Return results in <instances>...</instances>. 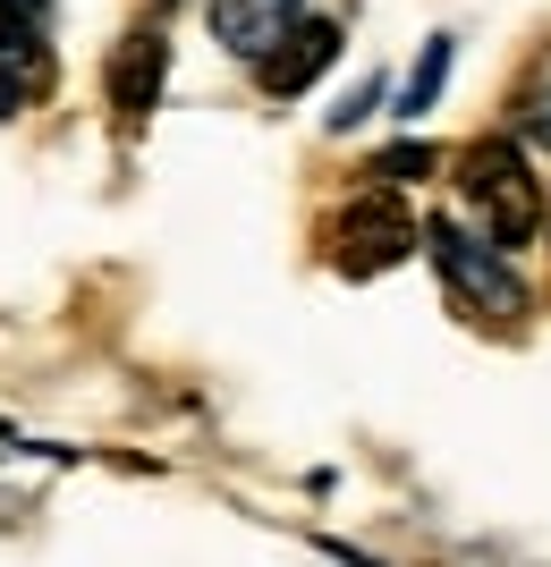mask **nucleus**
<instances>
[{
	"label": "nucleus",
	"instance_id": "obj_2",
	"mask_svg": "<svg viewBox=\"0 0 551 567\" xmlns=\"http://www.w3.org/2000/svg\"><path fill=\"white\" fill-rule=\"evenodd\" d=\"M425 246H432V262H441V280H450L476 313H501V322H509V313H527V280L509 271L501 237H476V229H458V220H432Z\"/></svg>",
	"mask_w": 551,
	"mask_h": 567
},
{
	"label": "nucleus",
	"instance_id": "obj_5",
	"mask_svg": "<svg viewBox=\"0 0 551 567\" xmlns=\"http://www.w3.org/2000/svg\"><path fill=\"white\" fill-rule=\"evenodd\" d=\"M331 60H339V25H331V18H297V34H288L272 60H255V76H264L272 102H297L314 76L331 69Z\"/></svg>",
	"mask_w": 551,
	"mask_h": 567
},
{
	"label": "nucleus",
	"instance_id": "obj_4",
	"mask_svg": "<svg viewBox=\"0 0 551 567\" xmlns=\"http://www.w3.org/2000/svg\"><path fill=\"white\" fill-rule=\"evenodd\" d=\"M306 0H213V43L229 60H272V51L297 34Z\"/></svg>",
	"mask_w": 551,
	"mask_h": 567
},
{
	"label": "nucleus",
	"instance_id": "obj_8",
	"mask_svg": "<svg viewBox=\"0 0 551 567\" xmlns=\"http://www.w3.org/2000/svg\"><path fill=\"white\" fill-rule=\"evenodd\" d=\"M432 169V144H390L382 162H374V178H382V187H399V178H425Z\"/></svg>",
	"mask_w": 551,
	"mask_h": 567
},
{
	"label": "nucleus",
	"instance_id": "obj_9",
	"mask_svg": "<svg viewBox=\"0 0 551 567\" xmlns=\"http://www.w3.org/2000/svg\"><path fill=\"white\" fill-rule=\"evenodd\" d=\"M18 43V0H0V51Z\"/></svg>",
	"mask_w": 551,
	"mask_h": 567
},
{
	"label": "nucleus",
	"instance_id": "obj_6",
	"mask_svg": "<svg viewBox=\"0 0 551 567\" xmlns=\"http://www.w3.org/2000/svg\"><path fill=\"white\" fill-rule=\"evenodd\" d=\"M162 76H170V51H162V34L153 25H136L120 51H111V111H127V118H144L153 102H162Z\"/></svg>",
	"mask_w": 551,
	"mask_h": 567
},
{
	"label": "nucleus",
	"instance_id": "obj_7",
	"mask_svg": "<svg viewBox=\"0 0 551 567\" xmlns=\"http://www.w3.org/2000/svg\"><path fill=\"white\" fill-rule=\"evenodd\" d=\"M441 76H450V43L432 34V43H425V60H416V76H408V94H399V111H432Z\"/></svg>",
	"mask_w": 551,
	"mask_h": 567
},
{
	"label": "nucleus",
	"instance_id": "obj_3",
	"mask_svg": "<svg viewBox=\"0 0 551 567\" xmlns=\"http://www.w3.org/2000/svg\"><path fill=\"white\" fill-rule=\"evenodd\" d=\"M416 246H425V229L408 220V204L390 187H365L357 204H339V220H331V262L348 280H374L390 262H408Z\"/></svg>",
	"mask_w": 551,
	"mask_h": 567
},
{
	"label": "nucleus",
	"instance_id": "obj_1",
	"mask_svg": "<svg viewBox=\"0 0 551 567\" xmlns=\"http://www.w3.org/2000/svg\"><path fill=\"white\" fill-rule=\"evenodd\" d=\"M458 195L476 204L483 237H501V246H534V229H543V213H551L527 144H509V136H483V144L458 153Z\"/></svg>",
	"mask_w": 551,
	"mask_h": 567
}]
</instances>
